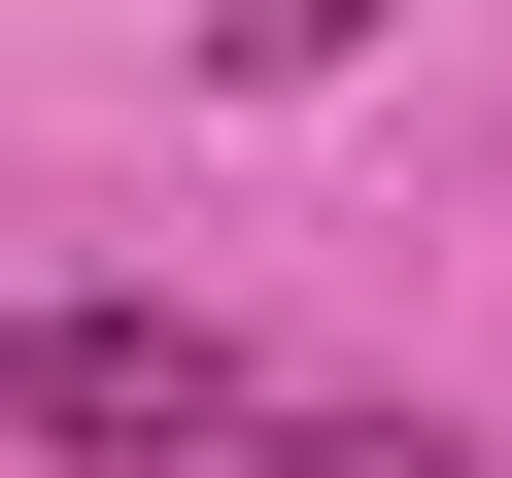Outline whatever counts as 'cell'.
<instances>
[{"label": "cell", "mask_w": 512, "mask_h": 478, "mask_svg": "<svg viewBox=\"0 0 512 478\" xmlns=\"http://www.w3.org/2000/svg\"><path fill=\"white\" fill-rule=\"evenodd\" d=\"M342 35H376V0H205V69H239V103H308Z\"/></svg>", "instance_id": "obj_3"}, {"label": "cell", "mask_w": 512, "mask_h": 478, "mask_svg": "<svg viewBox=\"0 0 512 478\" xmlns=\"http://www.w3.org/2000/svg\"><path fill=\"white\" fill-rule=\"evenodd\" d=\"M239 478H478L444 410H239Z\"/></svg>", "instance_id": "obj_2"}, {"label": "cell", "mask_w": 512, "mask_h": 478, "mask_svg": "<svg viewBox=\"0 0 512 478\" xmlns=\"http://www.w3.org/2000/svg\"><path fill=\"white\" fill-rule=\"evenodd\" d=\"M0 444H69V478H239V342H205V308H0Z\"/></svg>", "instance_id": "obj_1"}]
</instances>
